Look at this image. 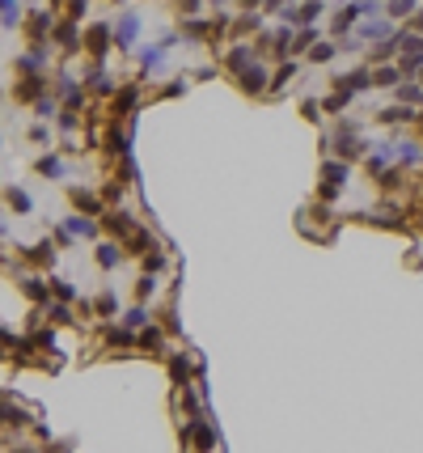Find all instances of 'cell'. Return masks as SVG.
<instances>
[{"mask_svg": "<svg viewBox=\"0 0 423 453\" xmlns=\"http://www.w3.org/2000/svg\"><path fill=\"white\" fill-rule=\"evenodd\" d=\"M347 178H351V166H347V161H339V157H322V182H317V199H322V204H335Z\"/></svg>", "mask_w": 423, "mask_h": 453, "instance_id": "1", "label": "cell"}, {"mask_svg": "<svg viewBox=\"0 0 423 453\" xmlns=\"http://www.w3.org/2000/svg\"><path fill=\"white\" fill-rule=\"evenodd\" d=\"M111 47H115V26H106V22H93V26H85V42H81V51H85L93 64H106V56H111Z\"/></svg>", "mask_w": 423, "mask_h": 453, "instance_id": "2", "label": "cell"}, {"mask_svg": "<svg viewBox=\"0 0 423 453\" xmlns=\"http://www.w3.org/2000/svg\"><path fill=\"white\" fill-rule=\"evenodd\" d=\"M56 13L51 9H34L30 17H26V38H30V47H42V42H51L56 38Z\"/></svg>", "mask_w": 423, "mask_h": 453, "instance_id": "3", "label": "cell"}, {"mask_svg": "<svg viewBox=\"0 0 423 453\" xmlns=\"http://www.w3.org/2000/svg\"><path fill=\"white\" fill-rule=\"evenodd\" d=\"M140 106V81H127L119 85V93L111 97V119H131Z\"/></svg>", "mask_w": 423, "mask_h": 453, "instance_id": "4", "label": "cell"}, {"mask_svg": "<svg viewBox=\"0 0 423 453\" xmlns=\"http://www.w3.org/2000/svg\"><path fill=\"white\" fill-rule=\"evenodd\" d=\"M398 34H402V30H398L390 17H368L364 26H356V38H360V42H364V38H368V42H394Z\"/></svg>", "mask_w": 423, "mask_h": 453, "instance_id": "5", "label": "cell"}, {"mask_svg": "<svg viewBox=\"0 0 423 453\" xmlns=\"http://www.w3.org/2000/svg\"><path fill=\"white\" fill-rule=\"evenodd\" d=\"M335 89H343V93H368V89H377V81H373V68L368 64H360V68H351V72H343V77H335Z\"/></svg>", "mask_w": 423, "mask_h": 453, "instance_id": "6", "label": "cell"}, {"mask_svg": "<svg viewBox=\"0 0 423 453\" xmlns=\"http://www.w3.org/2000/svg\"><path fill=\"white\" fill-rule=\"evenodd\" d=\"M182 440H186V445H195L199 453H212V449H216V432H212V424H207V420H186Z\"/></svg>", "mask_w": 423, "mask_h": 453, "instance_id": "7", "label": "cell"}, {"mask_svg": "<svg viewBox=\"0 0 423 453\" xmlns=\"http://www.w3.org/2000/svg\"><path fill=\"white\" fill-rule=\"evenodd\" d=\"M237 85H241V93H254V97H258V93H271V72H267V64H262V60L250 64V68L237 77Z\"/></svg>", "mask_w": 423, "mask_h": 453, "instance_id": "8", "label": "cell"}, {"mask_svg": "<svg viewBox=\"0 0 423 453\" xmlns=\"http://www.w3.org/2000/svg\"><path fill=\"white\" fill-rule=\"evenodd\" d=\"M68 199H72L77 216H102L106 212V199L93 195V191H85V186H68Z\"/></svg>", "mask_w": 423, "mask_h": 453, "instance_id": "9", "label": "cell"}, {"mask_svg": "<svg viewBox=\"0 0 423 453\" xmlns=\"http://www.w3.org/2000/svg\"><path fill=\"white\" fill-rule=\"evenodd\" d=\"M221 64H225V72L241 77L250 64H258V56H254V47H250V42H233L229 51H225V60H221Z\"/></svg>", "mask_w": 423, "mask_h": 453, "instance_id": "10", "label": "cell"}, {"mask_svg": "<svg viewBox=\"0 0 423 453\" xmlns=\"http://www.w3.org/2000/svg\"><path fill=\"white\" fill-rule=\"evenodd\" d=\"M136 38H140V13H119V22H115V47H119V51H131Z\"/></svg>", "mask_w": 423, "mask_h": 453, "instance_id": "11", "label": "cell"}, {"mask_svg": "<svg viewBox=\"0 0 423 453\" xmlns=\"http://www.w3.org/2000/svg\"><path fill=\"white\" fill-rule=\"evenodd\" d=\"M81 85H85L89 93H102V97H115V93H119V85H115V77H111V72H106L102 64H93V68H89V72L81 77Z\"/></svg>", "mask_w": 423, "mask_h": 453, "instance_id": "12", "label": "cell"}, {"mask_svg": "<svg viewBox=\"0 0 423 453\" xmlns=\"http://www.w3.org/2000/svg\"><path fill=\"white\" fill-rule=\"evenodd\" d=\"M47 89H51V77H26L17 89H13V97H17V102H42V97H47Z\"/></svg>", "mask_w": 423, "mask_h": 453, "instance_id": "13", "label": "cell"}, {"mask_svg": "<svg viewBox=\"0 0 423 453\" xmlns=\"http://www.w3.org/2000/svg\"><path fill=\"white\" fill-rule=\"evenodd\" d=\"M102 229H106V233H115L119 241H127V237H131L140 225H136L127 212H115V208H111V212H102Z\"/></svg>", "mask_w": 423, "mask_h": 453, "instance_id": "14", "label": "cell"}, {"mask_svg": "<svg viewBox=\"0 0 423 453\" xmlns=\"http://www.w3.org/2000/svg\"><path fill=\"white\" fill-rule=\"evenodd\" d=\"M415 119H419V111H410L402 102H390L385 111H377V123L381 127H402V123H415Z\"/></svg>", "mask_w": 423, "mask_h": 453, "instance_id": "15", "label": "cell"}, {"mask_svg": "<svg viewBox=\"0 0 423 453\" xmlns=\"http://www.w3.org/2000/svg\"><path fill=\"white\" fill-rule=\"evenodd\" d=\"M22 259L34 263V267H51V263H56V241L42 237L38 246H26V250H22Z\"/></svg>", "mask_w": 423, "mask_h": 453, "instance_id": "16", "label": "cell"}, {"mask_svg": "<svg viewBox=\"0 0 423 453\" xmlns=\"http://www.w3.org/2000/svg\"><path fill=\"white\" fill-rule=\"evenodd\" d=\"M22 292L34 301V305H47V301H51V280H42V276H22Z\"/></svg>", "mask_w": 423, "mask_h": 453, "instance_id": "17", "label": "cell"}, {"mask_svg": "<svg viewBox=\"0 0 423 453\" xmlns=\"http://www.w3.org/2000/svg\"><path fill=\"white\" fill-rule=\"evenodd\" d=\"M170 377H174V386L182 390V386H191V377H195V365H191V356L186 351H174L170 356Z\"/></svg>", "mask_w": 423, "mask_h": 453, "instance_id": "18", "label": "cell"}, {"mask_svg": "<svg viewBox=\"0 0 423 453\" xmlns=\"http://www.w3.org/2000/svg\"><path fill=\"white\" fill-rule=\"evenodd\" d=\"M60 229H64V233H72V237H97L102 221H93V216H68Z\"/></svg>", "mask_w": 423, "mask_h": 453, "instance_id": "19", "label": "cell"}, {"mask_svg": "<svg viewBox=\"0 0 423 453\" xmlns=\"http://www.w3.org/2000/svg\"><path fill=\"white\" fill-rule=\"evenodd\" d=\"M394 148H398V166H402V170L423 166V144H419V140H402V144H394Z\"/></svg>", "mask_w": 423, "mask_h": 453, "instance_id": "20", "label": "cell"}, {"mask_svg": "<svg viewBox=\"0 0 423 453\" xmlns=\"http://www.w3.org/2000/svg\"><path fill=\"white\" fill-rule=\"evenodd\" d=\"M166 64V42H157V47H144V51H140V77L136 81H144L152 68H161Z\"/></svg>", "mask_w": 423, "mask_h": 453, "instance_id": "21", "label": "cell"}, {"mask_svg": "<svg viewBox=\"0 0 423 453\" xmlns=\"http://www.w3.org/2000/svg\"><path fill=\"white\" fill-rule=\"evenodd\" d=\"M93 259H97L102 271H115V267L123 263V250H119L115 241H97V255H93Z\"/></svg>", "mask_w": 423, "mask_h": 453, "instance_id": "22", "label": "cell"}, {"mask_svg": "<svg viewBox=\"0 0 423 453\" xmlns=\"http://www.w3.org/2000/svg\"><path fill=\"white\" fill-rule=\"evenodd\" d=\"M373 81H377V89H398L406 81V72L398 64H381V68H373Z\"/></svg>", "mask_w": 423, "mask_h": 453, "instance_id": "23", "label": "cell"}, {"mask_svg": "<svg viewBox=\"0 0 423 453\" xmlns=\"http://www.w3.org/2000/svg\"><path fill=\"white\" fill-rule=\"evenodd\" d=\"M140 351H166V331L157 326V322H148L140 331Z\"/></svg>", "mask_w": 423, "mask_h": 453, "instance_id": "24", "label": "cell"}, {"mask_svg": "<svg viewBox=\"0 0 423 453\" xmlns=\"http://www.w3.org/2000/svg\"><path fill=\"white\" fill-rule=\"evenodd\" d=\"M42 314H47L51 326H72V310H68V301H47Z\"/></svg>", "mask_w": 423, "mask_h": 453, "instance_id": "25", "label": "cell"}, {"mask_svg": "<svg viewBox=\"0 0 423 453\" xmlns=\"http://www.w3.org/2000/svg\"><path fill=\"white\" fill-rule=\"evenodd\" d=\"M106 347H140V335H131L123 322L106 331Z\"/></svg>", "mask_w": 423, "mask_h": 453, "instance_id": "26", "label": "cell"}, {"mask_svg": "<svg viewBox=\"0 0 423 453\" xmlns=\"http://www.w3.org/2000/svg\"><path fill=\"white\" fill-rule=\"evenodd\" d=\"M339 51H343L339 42H326V38H317V42L309 47V60H313V64H330V60H335Z\"/></svg>", "mask_w": 423, "mask_h": 453, "instance_id": "27", "label": "cell"}, {"mask_svg": "<svg viewBox=\"0 0 423 453\" xmlns=\"http://www.w3.org/2000/svg\"><path fill=\"white\" fill-rule=\"evenodd\" d=\"M415 13H419V0H385L390 22H402V17H415Z\"/></svg>", "mask_w": 423, "mask_h": 453, "instance_id": "28", "label": "cell"}, {"mask_svg": "<svg viewBox=\"0 0 423 453\" xmlns=\"http://www.w3.org/2000/svg\"><path fill=\"white\" fill-rule=\"evenodd\" d=\"M292 77H296V60H284L276 72H271V93H280V89H288L292 85Z\"/></svg>", "mask_w": 423, "mask_h": 453, "instance_id": "29", "label": "cell"}, {"mask_svg": "<svg viewBox=\"0 0 423 453\" xmlns=\"http://www.w3.org/2000/svg\"><path fill=\"white\" fill-rule=\"evenodd\" d=\"M123 246L131 250V255H140V259L148 255V250H157V246H152V233H148V229H136V233H131V237H127Z\"/></svg>", "mask_w": 423, "mask_h": 453, "instance_id": "30", "label": "cell"}, {"mask_svg": "<svg viewBox=\"0 0 423 453\" xmlns=\"http://www.w3.org/2000/svg\"><path fill=\"white\" fill-rule=\"evenodd\" d=\"M51 296H56V301H68V305H81L77 288H72L68 280H60V276H51Z\"/></svg>", "mask_w": 423, "mask_h": 453, "instance_id": "31", "label": "cell"}, {"mask_svg": "<svg viewBox=\"0 0 423 453\" xmlns=\"http://www.w3.org/2000/svg\"><path fill=\"white\" fill-rule=\"evenodd\" d=\"M34 170H38L42 178H64V161H60L56 153H47V157H38V161H34Z\"/></svg>", "mask_w": 423, "mask_h": 453, "instance_id": "32", "label": "cell"}, {"mask_svg": "<svg viewBox=\"0 0 423 453\" xmlns=\"http://www.w3.org/2000/svg\"><path fill=\"white\" fill-rule=\"evenodd\" d=\"M119 322H123L127 331H144V326H148L152 318H148V310H144V305H131V310H127V314H123Z\"/></svg>", "mask_w": 423, "mask_h": 453, "instance_id": "33", "label": "cell"}, {"mask_svg": "<svg viewBox=\"0 0 423 453\" xmlns=\"http://www.w3.org/2000/svg\"><path fill=\"white\" fill-rule=\"evenodd\" d=\"M140 263H144V276H157V271H166V267H170V259L161 255V250H148Z\"/></svg>", "mask_w": 423, "mask_h": 453, "instance_id": "34", "label": "cell"}, {"mask_svg": "<svg viewBox=\"0 0 423 453\" xmlns=\"http://www.w3.org/2000/svg\"><path fill=\"white\" fill-rule=\"evenodd\" d=\"M347 102H351V93H343V89H335L326 102H322V115H339V111H347Z\"/></svg>", "mask_w": 423, "mask_h": 453, "instance_id": "35", "label": "cell"}, {"mask_svg": "<svg viewBox=\"0 0 423 453\" xmlns=\"http://www.w3.org/2000/svg\"><path fill=\"white\" fill-rule=\"evenodd\" d=\"M398 102H402V106H415V102H423V85H410V81H402V85H398Z\"/></svg>", "mask_w": 423, "mask_h": 453, "instance_id": "36", "label": "cell"}, {"mask_svg": "<svg viewBox=\"0 0 423 453\" xmlns=\"http://www.w3.org/2000/svg\"><path fill=\"white\" fill-rule=\"evenodd\" d=\"M9 208H13L17 216H26V212H30L34 204H30V195H26L22 186H9Z\"/></svg>", "mask_w": 423, "mask_h": 453, "instance_id": "37", "label": "cell"}, {"mask_svg": "<svg viewBox=\"0 0 423 453\" xmlns=\"http://www.w3.org/2000/svg\"><path fill=\"white\" fill-rule=\"evenodd\" d=\"M123 191H127V182L123 178H111V182L102 186V199H106V204H123Z\"/></svg>", "mask_w": 423, "mask_h": 453, "instance_id": "38", "label": "cell"}, {"mask_svg": "<svg viewBox=\"0 0 423 453\" xmlns=\"http://www.w3.org/2000/svg\"><path fill=\"white\" fill-rule=\"evenodd\" d=\"M115 310H119V301H115V292H102V296L93 301V314H97V318H111Z\"/></svg>", "mask_w": 423, "mask_h": 453, "instance_id": "39", "label": "cell"}, {"mask_svg": "<svg viewBox=\"0 0 423 453\" xmlns=\"http://www.w3.org/2000/svg\"><path fill=\"white\" fill-rule=\"evenodd\" d=\"M0 9H5V30L22 26V5H17V0H0Z\"/></svg>", "mask_w": 423, "mask_h": 453, "instance_id": "40", "label": "cell"}, {"mask_svg": "<svg viewBox=\"0 0 423 453\" xmlns=\"http://www.w3.org/2000/svg\"><path fill=\"white\" fill-rule=\"evenodd\" d=\"M152 292H157V276H140V280H136V301L144 305V301H148Z\"/></svg>", "mask_w": 423, "mask_h": 453, "instance_id": "41", "label": "cell"}, {"mask_svg": "<svg viewBox=\"0 0 423 453\" xmlns=\"http://www.w3.org/2000/svg\"><path fill=\"white\" fill-rule=\"evenodd\" d=\"M56 123H60V132H77V127H81V115H77V111H60Z\"/></svg>", "mask_w": 423, "mask_h": 453, "instance_id": "42", "label": "cell"}, {"mask_svg": "<svg viewBox=\"0 0 423 453\" xmlns=\"http://www.w3.org/2000/svg\"><path fill=\"white\" fill-rule=\"evenodd\" d=\"M233 26H237L241 34H250V30H258V26H262V17H258V13H241V17H237Z\"/></svg>", "mask_w": 423, "mask_h": 453, "instance_id": "43", "label": "cell"}, {"mask_svg": "<svg viewBox=\"0 0 423 453\" xmlns=\"http://www.w3.org/2000/svg\"><path fill=\"white\" fill-rule=\"evenodd\" d=\"M174 5H178V13H182V17H199L203 0H174Z\"/></svg>", "mask_w": 423, "mask_h": 453, "instance_id": "44", "label": "cell"}, {"mask_svg": "<svg viewBox=\"0 0 423 453\" xmlns=\"http://www.w3.org/2000/svg\"><path fill=\"white\" fill-rule=\"evenodd\" d=\"M64 9H68V22H81V17H85V9H89V0H68Z\"/></svg>", "mask_w": 423, "mask_h": 453, "instance_id": "45", "label": "cell"}, {"mask_svg": "<svg viewBox=\"0 0 423 453\" xmlns=\"http://www.w3.org/2000/svg\"><path fill=\"white\" fill-rule=\"evenodd\" d=\"M47 136H51L47 123H34V127H30V140H34V144H47Z\"/></svg>", "mask_w": 423, "mask_h": 453, "instance_id": "46", "label": "cell"}, {"mask_svg": "<svg viewBox=\"0 0 423 453\" xmlns=\"http://www.w3.org/2000/svg\"><path fill=\"white\" fill-rule=\"evenodd\" d=\"M182 89H186V81H170V85H166V89H161V97H178V93H182Z\"/></svg>", "mask_w": 423, "mask_h": 453, "instance_id": "47", "label": "cell"}, {"mask_svg": "<svg viewBox=\"0 0 423 453\" xmlns=\"http://www.w3.org/2000/svg\"><path fill=\"white\" fill-rule=\"evenodd\" d=\"M406 30H410V34H423V9H419L410 22H406Z\"/></svg>", "mask_w": 423, "mask_h": 453, "instance_id": "48", "label": "cell"}, {"mask_svg": "<svg viewBox=\"0 0 423 453\" xmlns=\"http://www.w3.org/2000/svg\"><path fill=\"white\" fill-rule=\"evenodd\" d=\"M284 9H292V0H267V13H284Z\"/></svg>", "mask_w": 423, "mask_h": 453, "instance_id": "49", "label": "cell"}, {"mask_svg": "<svg viewBox=\"0 0 423 453\" xmlns=\"http://www.w3.org/2000/svg\"><path fill=\"white\" fill-rule=\"evenodd\" d=\"M254 9H267V0H241V13H254Z\"/></svg>", "mask_w": 423, "mask_h": 453, "instance_id": "50", "label": "cell"}, {"mask_svg": "<svg viewBox=\"0 0 423 453\" xmlns=\"http://www.w3.org/2000/svg\"><path fill=\"white\" fill-rule=\"evenodd\" d=\"M415 132H423V111H419V119H415Z\"/></svg>", "mask_w": 423, "mask_h": 453, "instance_id": "51", "label": "cell"}, {"mask_svg": "<svg viewBox=\"0 0 423 453\" xmlns=\"http://www.w3.org/2000/svg\"><path fill=\"white\" fill-rule=\"evenodd\" d=\"M13 453H34V449H13Z\"/></svg>", "mask_w": 423, "mask_h": 453, "instance_id": "52", "label": "cell"}, {"mask_svg": "<svg viewBox=\"0 0 423 453\" xmlns=\"http://www.w3.org/2000/svg\"><path fill=\"white\" fill-rule=\"evenodd\" d=\"M419 85H423V68H419Z\"/></svg>", "mask_w": 423, "mask_h": 453, "instance_id": "53", "label": "cell"}]
</instances>
